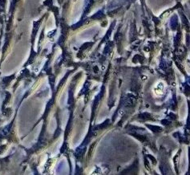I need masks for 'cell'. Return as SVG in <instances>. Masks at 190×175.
<instances>
[{
	"instance_id": "6da1fadb",
	"label": "cell",
	"mask_w": 190,
	"mask_h": 175,
	"mask_svg": "<svg viewBox=\"0 0 190 175\" xmlns=\"http://www.w3.org/2000/svg\"><path fill=\"white\" fill-rule=\"evenodd\" d=\"M164 84L162 82H159L157 84L156 87L154 88V92H155L156 95L157 96H162L164 93Z\"/></svg>"
}]
</instances>
